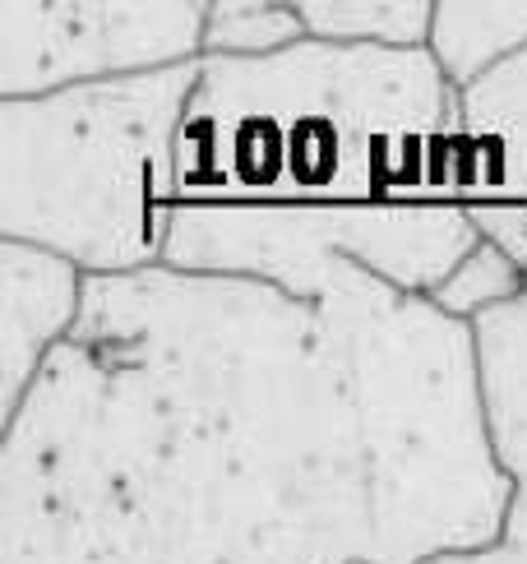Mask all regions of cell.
Wrapping results in <instances>:
<instances>
[{
  "mask_svg": "<svg viewBox=\"0 0 527 564\" xmlns=\"http://www.w3.org/2000/svg\"><path fill=\"white\" fill-rule=\"evenodd\" d=\"M375 564L324 315L255 278H88L0 426V564Z\"/></svg>",
  "mask_w": 527,
  "mask_h": 564,
  "instance_id": "1",
  "label": "cell"
},
{
  "mask_svg": "<svg viewBox=\"0 0 527 564\" xmlns=\"http://www.w3.org/2000/svg\"><path fill=\"white\" fill-rule=\"evenodd\" d=\"M459 93L430 52L297 42L200 61L166 269L297 292L347 260L430 296L482 241L453 195Z\"/></svg>",
  "mask_w": 527,
  "mask_h": 564,
  "instance_id": "2",
  "label": "cell"
},
{
  "mask_svg": "<svg viewBox=\"0 0 527 564\" xmlns=\"http://www.w3.org/2000/svg\"><path fill=\"white\" fill-rule=\"evenodd\" d=\"M324 315L362 426L375 564H426L505 536L509 481L499 473L476 328L430 296L333 260L292 292Z\"/></svg>",
  "mask_w": 527,
  "mask_h": 564,
  "instance_id": "3",
  "label": "cell"
},
{
  "mask_svg": "<svg viewBox=\"0 0 527 564\" xmlns=\"http://www.w3.org/2000/svg\"><path fill=\"white\" fill-rule=\"evenodd\" d=\"M200 65L0 102V241L88 278L158 269L176 214V139Z\"/></svg>",
  "mask_w": 527,
  "mask_h": 564,
  "instance_id": "4",
  "label": "cell"
},
{
  "mask_svg": "<svg viewBox=\"0 0 527 564\" xmlns=\"http://www.w3.org/2000/svg\"><path fill=\"white\" fill-rule=\"evenodd\" d=\"M208 0L176 6H0V102L116 84L204 61Z\"/></svg>",
  "mask_w": 527,
  "mask_h": 564,
  "instance_id": "5",
  "label": "cell"
},
{
  "mask_svg": "<svg viewBox=\"0 0 527 564\" xmlns=\"http://www.w3.org/2000/svg\"><path fill=\"white\" fill-rule=\"evenodd\" d=\"M453 195L476 237L527 273V52L459 93Z\"/></svg>",
  "mask_w": 527,
  "mask_h": 564,
  "instance_id": "6",
  "label": "cell"
},
{
  "mask_svg": "<svg viewBox=\"0 0 527 564\" xmlns=\"http://www.w3.org/2000/svg\"><path fill=\"white\" fill-rule=\"evenodd\" d=\"M88 273L52 250L0 241V426L84 319Z\"/></svg>",
  "mask_w": 527,
  "mask_h": 564,
  "instance_id": "7",
  "label": "cell"
},
{
  "mask_svg": "<svg viewBox=\"0 0 527 564\" xmlns=\"http://www.w3.org/2000/svg\"><path fill=\"white\" fill-rule=\"evenodd\" d=\"M476 361H482L486 431L499 473L509 481L505 542L527 555V296L476 319Z\"/></svg>",
  "mask_w": 527,
  "mask_h": 564,
  "instance_id": "8",
  "label": "cell"
},
{
  "mask_svg": "<svg viewBox=\"0 0 527 564\" xmlns=\"http://www.w3.org/2000/svg\"><path fill=\"white\" fill-rule=\"evenodd\" d=\"M426 52L440 65L449 88L463 93L527 52V6L444 0V6H435V29H430Z\"/></svg>",
  "mask_w": 527,
  "mask_h": 564,
  "instance_id": "9",
  "label": "cell"
},
{
  "mask_svg": "<svg viewBox=\"0 0 527 564\" xmlns=\"http://www.w3.org/2000/svg\"><path fill=\"white\" fill-rule=\"evenodd\" d=\"M305 37L329 46L426 52L435 29V0H297Z\"/></svg>",
  "mask_w": 527,
  "mask_h": 564,
  "instance_id": "10",
  "label": "cell"
},
{
  "mask_svg": "<svg viewBox=\"0 0 527 564\" xmlns=\"http://www.w3.org/2000/svg\"><path fill=\"white\" fill-rule=\"evenodd\" d=\"M305 42L297 6L282 0H208L204 19V61H259Z\"/></svg>",
  "mask_w": 527,
  "mask_h": 564,
  "instance_id": "11",
  "label": "cell"
},
{
  "mask_svg": "<svg viewBox=\"0 0 527 564\" xmlns=\"http://www.w3.org/2000/svg\"><path fill=\"white\" fill-rule=\"evenodd\" d=\"M523 296H527V273L491 241H476L463 260L449 269L440 288L430 292V301H435L449 319H463V324L486 319Z\"/></svg>",
  "mask_w": 527,
  "mask_h": 564,
  "instance_id": "12",
  "label": "cell"
},
{
  "mask_svg": "<svg viewBox=\"0 0 527 564\" xmlns=\"http://www.w3.org/2000/svg\"><path fill=\"white\" fill-rule=\"evenodd\" d=\"M426 564H527V555L509 551L505 542H495V546H482V551H453V555H435V560H426Z\"/></svg>",
  "mask_w": 527,
  "mask_h": 564,
  "instance_id": "13",
  "label": "cell"
},
{
  "mask_svg": "<svg viewBox=\"0 0 527 564\" xmlns=\"http://www.w3.org/2000/svg\"><path fill=\"white\" fill-rule=\"evenodd\" d=\"M352 564H366V560H352Z\"/></svg>",
  "mask_w": 527,
  "mask_h": 564,
  "instance_id": "14",
  "label": "cell"
}]
</instances>
